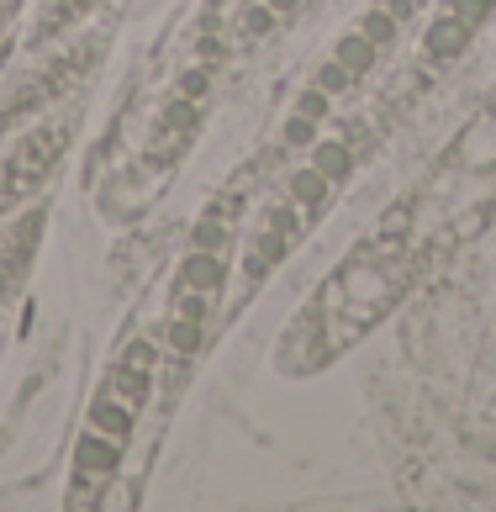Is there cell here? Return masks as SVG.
I'll list each match as a JSON object with an SVG mask.
<instances>
[{"mask_svg": "<svg viewBox=\"0 0 496 512\" xmlns=\"http://www.w3.org/2000/svg\"><path fill=\"white\" fill-rule=\"evenodd\" d=\"M217 291H222V259L212 249H196L180 264V280H175V317L206 322L217 307Z\"/></svg>", "mask_w": 496, "mask_h": 512, "instance_id": "obj_1", "label": "cell"}, {"mask_svg": "<svg viewBox=\"0 0 496 512\" xmlns=\"http://www.w3.org/2000/svg\"><path fill=\"white\" fill-rule=\"evenodd\" d=\"M122 439H101V433H85L80 449H74V470H85V476H111V470H122Z\"/></svg>", "mask_w": 496, "mask_h": 512, "instance_id": "obj_2", "label": "cell"}, {"mask_svg": "<svg viewBox=\"0 0 496 512\" xmlns=\"http://www.w3.org/2000/svg\"><path fill=\"white\" fill-rule=\"evenodd\" d=\"M328 191H333V180L322 175L317 164H312V169H296V175H291V201L301 206V212H317V206L328 201Z\"/></svg>", "mask_w": 496, "mask_h": 512, "instance_id": "obj_3", "label": "cell"}, {"mask_svg": "<svg viewBox=\"0 0 496 512\" xmlns=\"http://www.w3.org/2000/svg\"><path fill=\"white\" fill-rule=\"evenodd\" d=\"M90 423H95V428H106V433H111V439H122V444H127V433H132V407H122V402H117V396H111V391H106V396H101V402H95V407H90Z\"/></svg>", "mask_w": 496, "mask_h": 512, "instance_id": "obj_4", "label": "cell"}, {"mask_svg": "<svg viewBox=\"0 0 496 512\" xmlns=\"http://www.w3.org/2000/svg\"><path fill=\"white\" fill-rule=\"evenodd\" d=\"M375 43H370V37L365 32H349V37H338V48H333V59L343 64V69H349V74H359V69H370L375 64Z\"/></svg>", "mask_w": 496, "mask_h": 512, "instance_id": "obj_5", "label": "cell"}, {"mask_svg": "<svg viewBox=\"0 0 496 512\" xmlns=\"http://www.w3.org/2000/svg\"><path fill=\"white\" fill-rule=\"evenodd\" d=\"M85 11H90V0H53V6H48V22L32 32V48H37V43H48L53 32H64L69 22H80Z\"/></svg>", "mask_w": 496, "mask_h": 512, "instance_id": "obj_6", "label": "cell"}, {"mask_svg": "<svg viewBox=\"0 0 496 512\" xmlns=\"http://www.w3.org/2000/svg\"><path fill=\"white\" fill-rule=\"evenodd\" d=\"M312 164L322 169V175H328V180H343V175H349V164H354V154H349V143H317L312 148Z\"/></svg>", "mask_w": 496, "mask_h": 512, "instance_id": "obj_7", "label": "cell"}, {"mask_svg": "<svg viewBox=\"0 0 496 512\" xmlns=\"http://www.w3.org/2000/svg\"><path fill=\"white\" fill-rule=\"evenodd\" d=\"M270 27H275V11H270V6H248V11L238 16V37H243V43H259Z\"/></svg>", "mask_w": 496, "mask_h": 512, "instance_id": "obj_8", "label": "cell"}, {"mask_svg": "<svg viewBox=\"0 0 496 512\" xmlns=\"http://www.w3.org/2000/svg\"><path fill=\"white\" fill-rule=\"evenodd\" d=\"M201 333H206V322H196V317H180L175 328H169V349H175V354H190V349L201 344Z\"/></svg>", "mask_w": 496, "mask_h": 512, "instance_id": "obj_9", "label": "cell"}, {"mask_svg": "<svg viewBox=\"0 0 496 512\" xmlns=\"http://www.w3.org/2000/svg\"><path fill=\"white\" fill-rule=\"evenodd\" d=\"M359 32H365L375 48H386L391 37H396V16H391V11H370V16H365V27H359Z\"/></svg>", "mask_w": 496, "mask_h": 512, "instance_id": "obj_10", "label": "cell"}, {"mask_svg": "<svg viewBox=\"0 0 496 512\" xmlns=\"http://www.w3.org/2000/svg\"><path fill=\"white\" fill-rule=\"evenodd\" d=\"M296 111H301V117H312V122H322V117H328V90H322V85H312L307 96L296 101Z\"/></svg>", "mask_w": 496, "mask_h": 512, "instance_id": "obj_11", "label": "cell"}, {"mask_svg": "<svg viewBox=\"0 0 496 512\" xmlns=\"http://www.w3.org/2000/svg\"><path fill=\"white\" fill-rule=\"evenodd\" d=\"M312 138H317V122H312V117H301V111H296V117L285 122V143H291V148H301V143H312Z\"/></svg>", "mask_w": 496, "mask_h": 512, "instance_id": "obj_12", "label": "cell"}, {"mask_svg": "<svg viewBox=\"0 0 496 512\" xmlns=\"http://www.w3.org/2000/svg\"><path fill=\"white\" fill-rule=\"evenodd\" d=\"M317 85L328 90V96H338V90H349V69H343L338 59H333V64H322V74H317Z\"/></svg>", "mask_w": 496, "mask_h": 512, "instance_id": "obj_13", "label": "cell"}, {"mask_svg": "<svg viewBox=\"0 0 496 512\" xmlns=\"http://www.w3.org/2000/svg\"><path fill=\"white\" fill-rule=\"evenodd\" d=\"M264 6H270V11L280 16V11H296V6H301V0H264Z\"/></svg>", "mask_w": 496, "mask_h": 512, "instance_id": "obj_14", "label": "cell"}, {"mask_svg": "<svg viewBox=\"0 0 496 512\" xmlns=\"http://www.w3.org/2000/svg\"><path fill=\"white\" fill-rule=\"evenodd\" d=\"M11 11H16V6H11V0H0V27H6V22H11Z\"/></svg>", "mask_w": 496, "mask_h": 512, "instance_id": "obj_15", "label": "cell"}]
</instances>
